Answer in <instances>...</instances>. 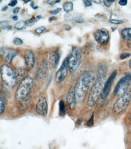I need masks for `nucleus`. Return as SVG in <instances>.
I'll use <instances>...</instances> for the list:
<instances>
[{"mask_svg": "<svg viewBox=\"0 0 131 149\" xmlns=\"http://www.w3.org/2000/svg\"><path fill=\"white\" fill-rule=\"evenodd\" d=\"M91 75L89 71H85L82 74L75 87L77 102L80 103L85 99L90 87Z\"/></svg>", "mask_w": 131, "mask_h": 149, "instance_id": "obj_1", "label": "nucleus"}, {"mask_svg": "<svg viewBox=\"0 0 131 149\" xmlns=\"http://www.w3.org/2000/svg\"><path fill=\"white\" fill-rule=\"evenodd\" d=\"M106 82L104 74H100L90 90L87 100V104L90 107L95 105L103 90Z\"/></svg>", "mask_w": 131, "mask_h": 149, "instance_id": "obj_2", "label": "nucleus"}, {"mask_svg": "<svg viewBox=\"0 0 131 149\" xmlns=\"http://www.w3.org/2000/svg\"><path fill=\"white\" fill-rule=\"evenodd\" d=\"M33 85L34 81L31 77H25L22 80L15 93V99L18 102H21L28 98Z\"/></svg>", "mask_w": 131, "mask_h": 149, "instance_id": "obj_3", "label": "nucleus"}, {"mask_svg": "<svg viewBox=\"0 0 131 149\" xmlns=\"http://www.w3.org/2000/svg\"><path fill=\"white\" fill-rule=\"evenodd\" d=\"M1 79L7 87L12 88L16 85L18 79L15 72L10 66L2 65L1 68Z\"/></svg>", "mask_w": 131, "mask_h": 149, "instance_id": "obj_4", "label": "nucleus"}, {"mask_svg": "<svg viewBox=\"0 0 131 149\" xmlns=\"http://www.w3.org/2000/svg\"><path fill=\"white\" fill-rule=\"evenodd\" d=\"M131 84V73L126 74L119 81L115 87L113 95L121 96L126 94Z\"/></svg>", "mask_w": 131, "mask_h": 149, "instance_id": "obj_5", "label": "nucleus"}, {"mask_svg": "<svg viewBox=\"0 0 131 149\" xmlns=\"http://www.w3.org/2000/svg\"><path fill=\"white\" fill-rule=\"evenodd\" d=\"M81 60L80 50L77 47L73 48L68 57V68L70 72H73L76 70L80 64Z\"/></svg>", "mask_w": 131, "mask_h": 149, "instance_id": "obj_6", "label": "nucleus"}, {"mask_svg": "<svg viewBox=\"0 0 131 149\" xmlns=\"http://www.w3.org/2000/svg\"><path fill=\"white\" fill-rule=\"evenodd\" d=\"M131 100V96L129 93H126L121 96L114 104V111L118 114L123 113L129 106Z\"/></svg>", "mask_w": 131, "mask_h": 149, "instance_id": "obj_7", "label": "nucleus"}, {"mask_svg": "<svg viewBox=\"0 0 131 149\" xmlns=\"http://www.w3.org/2000/svg\"><path fill=\"white\" fill-rule=\"evenodd\" d=\"M94 37L96 42L101 45H106L109 40V34L106 29H99L94 33Z\"/></svg>", "mask_w": 131, "mask_h": 149, "instance_id": "obj_8", "label": "nucleus"}, {"mask_svg": "<svg viewBox=\"0 0 131 149\" xmlns=\"http://www.w3.org/2000/svg\"><path fill=\"white\" fill-rule=\"evenodd\" d=\"M68 58H66L56 73L55 80L57 83H61L64 80L68 74Z\"/></svg>", "mask_w": 131, "mask_h": 149, "instance_id": "obj_9", "label": "nucleus"}, {"mask_svg": "<svg viewBox=\"0 0 131 149\" xmlns=\"http://www.w3.org/2000/svg\"><path fill=\"white\" fill-rule=\"evenodd\" d=\"M18 54V51L15 49L3 47L1 49L2 58L7 63H10Z\"/></svg>", "mask_w": 131, "mask_h": 149, "instance_id": "obj_10", "label": "nucleus"}, {"mask_svg": "<svg viewBox=\"0 0 131 149\" xmlns=\"http://www.w3.org/2000/svg\"><path fill=\"white\" fill-rule=\"evenodd\" d=\"M117 74V70H115L106 80L103 90L102 94H101V97L104 100L106 98L111 92V86H112V84H113L114 80L116 77Z\"/></svg>", "mask_w": 131, "mask_h": 149, "instance_id": "obj_11", "label": "nucleus"}, {"mask_svg": "<svg viewBox=\"0 0 131 149\" xmlns=\"http://www.w3.org/2000/svg\"><path fill=\"white\" fill-rule=\"evenodd\" d=\"M37 112L40 115L46 116L48 112V104L46 99L41 97L38 101L36 105Z\"/></svg>", "mask_w": 131, "mask_h": 149, "instance_id": "obj_12", "label": "nucleus"}, {"mask_svg": "<svg viewBox=\"0 0 131 149\" xmlns=\"http://www.w3.org/2000/svg\"><path fill=\"white\" fill-rule=\"evenodd\" d=\"M66 100H67V103L70 109H74L75 108L76 103L77 102L74 87H71L69 89V91L67 94Z\"/></svg>", "mask_w": 131, "mask_h": 149, "instance_id": "obj_13", "label": "nucleus"}, {"mask_svg": "<svg viewBox=\"0 0 131 149\" xmlns=\"http://www.w3.org/2000/svg\"><path fill=\"white\" fill-rule=\"evenodd\" d=\"M24 58L27 66L30 69L32 68L35 64V58L33 52L30 50H27L25 52Z\"/></svg>", "mask_w": 131, "mask_h": 149, "instance_id": "obj_14", "label": "nucleus"}, {"mask_svg": "<svg viewBox=\"0 0 131 149\" xmlns=\"http://www.w3.org/2000/svg\"><path fill=\"white\" fill-rule=\"evenodd\" d=\"M60 58V55L58 52H53L50 54L49 61L54 68H57L59 63Z\"/></svg>", "mask_w": 131, "mask_h": 149, "instance_id": "obj_15", "label": "nucleus"}, {"mask_svg": "<svg viewBox=\"0 0 131 149\" xmlns=\"http://www.w3.org/2000/svg\"><path fill=\"white\" fill-rule=\"evenodd\" d=\"M122 37L125 40H129L131 38V28H126L121 31Z\"/></svg>", "mask_w": 131, "mask_h": 149, "instance_id": "obj_16", "label": "nucleus"}, {"mask_svg": "<svg viewBox=\"0 0 131 149\" xmlns=\"http://www.w3.org/2000/svg\"><path fill=\"white\" fill-rule=\"evenodd\" d=\"M63 8L66 13L71 12L73 9V4L72 2H67L63 5Z\"/></svg>", "mask_w": 131, "mask_h": 149, "instance_id": "obj_17", "label": "nucleus"}, {"mask_svg": "<svg viewBox=\"0 0 131 149\" xmlns=\"http://www.w3.org/2000/svg\"><path fill=\"white\" fill-rule=\"evenodd\" d=\"M26 26L25 22L23 21H20L18 22L14 26L15 28L18 30H21L24 29Z\"/></svg>", "mask_w": 131, "mask_h": 149, "instance_id": "obj_18", "label": "nucleus"}, {"mask_svg": "<svg viewBox=\"0 0 131 149\" xmlns=\"http://www.w3.org/2000/svg\"><path fill=\"white\" fill-rule=\"evenodd\" d=\"M60 113L61 116H64L66 113L65 106L64 102L61 101L59 104Z\"/></svg>", "mask_w": 131, "mask_h": 149, "instance_id": "obj_19", "label": "nucleus"}, {"mask_svg": "<svg viewBox=\"0 0 131 149\" xmlns=\"http://www.w3.org/2000/svg\"><path fill=\"white\" fill-rule=\"evenodd\" d=\"M35 19L34 18H32L31 19H28L25 22V25L26 26L28 27H31L34 25L35 24Z\"/></svg>", "mask_w": 131, "mask_h": 149, "instance_id": "obj_20", "label": "nucleus"}, {"mask_svg": "<svg viewBox=\"0 0 131 149\" xmlns=\"http://www.w3.org/2000/svg\"><path fill=\"white\" fill-rule=\"evenodd\" d=\"M5 109V104L3 98L1 97V101H0V113L2 114L4 112Z\"/></svg>", "mask_w": 131, "mask_h": 149, "instance_id": "obj_21", "label": "nucleus"}, {"mask_svg": "<svg viewBox=\"0 0 131 149\" xmlns=\"http://www.w3.org/2000/svg\"><path fill=\"white\" fill-rule=\"evenodd\" d=\"M131 56V54L125 52V53H122L120 55V58L122 60H123L127 59L128 57H130Z\"/></svg>", "mask_w": 131, "mask_h": 149, "instance_id": "obj_22", "label": "nucleus"}, {"mask_svg": "<svg viewBox=\"0 0 131 149\" xmlns=\"http://www.w3.org/2000/svg\"><path fill=\"white\" fill-rule=\"evenodd\" d=\"M8 22L7 21H4L1 22L0 23V26L2 29H7V27L8 26Z\"/></svg>", "mask_w": 131, "mask_h": 149, "instance_id": "obj_23", "label": "nucleus"}, {"mask_svg": "<svg viewBox=\"0 0 131 149\" xmlns=\"http://www.w3.org/2000/svg\"><path fill=\"white\" fill-rule=\"evenodd\" d=\"M13 43L15 45L18 46V45H21L23 44V40H21L19 38H16L14 39L13 41Z\"/></svg>", "mask_w": 131, "mask_h": 149, "instance_id": "obj_24", "label": "nucleus"}, {"mask_svg": "<svg viewBox=\"0 0 131 149\" xmlns=\"http://www.w3.org/2000/svg\"><path fill=\"white\" fill-rule=\"evenodd\" d=\"M73 17L72 14L70 13H67L66 14L64 17V19L66 22L72 21L73 19Z\"/></svg>", "mask_w": 131, "mask_h": 149, "instance_id": "obj_25", "label": "nucleus"}, {"mask_svg": "<svg viewBox=\"0 0 131 149\" xmlns=\"http://www.w3.org/2000/svg\"><path fill=\"white\" fill-rule=\"evenodd\" d=\"M46 28L44 26H40L35 29V31L37 33L40 34L44 31L46 30Z\"/></svg>", "mask_w": 131, "mask_h": 149, "instance_id": "obj_26", "label": "nucleus"}, {"mask_svg": "<svg viewBox=\"0 0 131 149\" xmlns=\"http://www.w3.org/2000/svg\"><path fill=\"white\" fill-rule=\"evenodd\" d=\"M110 23L114 24H123V22L122 20H118L116 19H111L109 20Z\"/></svg>", "mask_w": 131, "mask_h": 149, "instance_id": "obj_27", "label": "nucleus"}, {"mask_svg": "<svg viewBox=\"0 0 131 149\" xmlns=\"http://www.w3.org/2000/svg\"><path fill=\"white\" fill-rule=\"evenodd\" d=\"M75 21L77 23L82 24V23L84 22V20L80 16H78L76 17Z\"/></svg>", "mask_w": 131, "mask_h": 149, "instance_id": "obj_28", "label": "nucleus"}, {"mask_svg": "<svg viewBox=\"0 0 131 149\" xmlns=\"http://www.w3.org/2000/svg\"><path fill=\"white\" fill-rule=\"evenodd\" d=\"M61 2L60 1H57V0H56V1H54V0H49V1H47V2H46V3L49 4V5H53L56 4V3H59V2Z\"/></svg>", "mask_w": 131, "mask_h": 149, "instance_id": "obj_29", "label": "nucleus"}, {"mask_svg": "<svg viewBox=\"0 0 131 149\" xmlns=\"http://www.w3.org/2000/svg\"><path fill=\"white\" fill-rule=\"evenodd\" d=\"M61 10H62V8H57L56 10H55L51 12V14L53 15H56L57 13H59Z\"/></svg>", "mask_w": 131, "mask_h": 149, "instance_id": "obj_30", "label": "nucleus"}, {"mask_svg": "<svg viewBox=\"0 0 131 149\" xmlns=\"http://www.w3.org/2000/svg\"><path fill=\"white\" fill-rule=\"evenodd\" d=\"M127 2H127V0H120V1H119L118 3L120 6H123L127 5Z\"/></svg>", "mask_w": 131, "mask_h": 149, "instance_id": "obj_31", "label": "nucleus"}, {"mask_svg": "<svg viewBox=\"0 0 131 149\" xmlns=\"http://www.w3.org/2000/svg\"><path fill=\"white\" fill-rule=\"evenodd\" d=\"M84 1V4H85L86 7H89L91 6L92 3L90 1L85 0V1Z\"/></svg>", "mask_w": 131, "mask_h": 149, "instance_id": "obj_32", "label": "nucleus"}, {"mask_svg": "<svg viewBox=\"0 0 131 149\" xmlns=\"http://www.w3.org/2000/svg\"><path fill=\"white\" fill-rule=\"evenodd\" d=\"M18 3V1L16 0H14V1H12L10 3L8 4V6H10L12 7H14Z\"/></svg>", "mask_w": 131, "mask_h": 149, "instance_id": "obj_33", "label": "nucleus"}, {"mask_svg": "<svg viewBox=\"0 0 131 149\" xmlns=\"http://www.w3.org/2000/svg\"><path fill=\"white\" fill-rule=\"evenodd\" d=\"M71 28V26L68 25H65L63 26V29L66 30H69Z\"/></svg>", "mask_w": 131, "mask_h": 149, "instance_id": "obj_34", "label": "nucleus"}, {"mask_svg": "<svg viewBox=\"0 0 131 149\" xmlns=\"http://www.w3.org/2000/svg\"><path fill=\"white\" fill-rule=\"evenodd\" d=\"M19 10H20V8L19 7H16L13 10V13L14 14H17L19 13Z\"/></svg>", "mask_w": 131, "mask_h": 149, "instance_id": "obj_35", "label": "nucleus"}, {"mask_svg": "<svg viewBox=\"0 0 131 149\" xmlns=\"http://www.w3.org/2000/svg\"><path fill=\"white\" fill-rule=\"evenodd\" d=\"M104 4L107 7H109L110 6V3L108 1H104Z\"/></svg>", "mask_w": 131, "mask_h": 149, "instance_id": "obj_36", "label": "nucleus"}, {"mask_svg": "<svg viewBox=\"0 0 131 149\" xmlns=\"http://www.w3.org/2000/svg\"><path fill=\"white\" fill-rule=\"evenodd\" d=\"M42 18V15H37V16L36 18H35V21H36V22L38 21L39 20Z\"/></svg>", "mask_w": 131, "mask_h": 149, "instance_id": "obj_37", "label": "nucleus"}, {"mask_svg": "<svg viewBox=\"0 0 131 149\" xmlns=\"http://www.w3.org/2000/svg\"><path fill=\"white\" fill-rule=\"evenodd\" d=\"M57 19V17H51L50 18V19H49V21L51 22L52 21L56 20Z\"/></svg>", "mask_w": 131, "mask_h": 149, "instance_id": "obj_38", "label": "nucleus"}, {"mask_svg": "<svg viewBox=\"0 0 131 149\" xmlns=\"http://www.w3.org/2000/svg\"><path fill=\"white\" fill-rule=\"evenodd\" d=\"M12 19L14 21H17L18 19V17L16 15L13 16Z\"/></svg>", "mask_w": 131, "mask_h": 149, "instance_id": "obj_39", "label": "nucleus"}, {"mask_svg": "<svg viewBox=\"0 0 131 149\" xmlns=\"http://www.w3.org/2000/svg\"><path fill=\"white\" fill-rule=\"evenodd\" d=\"M93 2H94V3H96V4H99V3H100L101 2V1H99V0H97V1H92Z\"/></svg>", "mask_w": 131, "mask_h": 149, "instance_id": "obj_40", "label": "nucleus"}, {"mask_svg": "<svg viewBox=\"0 0 131 149\" xmlns=\"http://www.w3.org/2000/svg\"><path fill=\"white\" fill-rule=\"evenodd\" d=\"M7 8H8V7H7V6H6L4 7L3 8H2V11H6L7 9Z\"/></svg>", "mask_w": 131, "mask_h": 149, "instance_id": "obj_41", "label": "nucleus"}, {"mask_svg": "<svg viewBox=\"0 0 131 149\" xmlns=\"http://www.w3.org/2000/svg\"><path fill=\"white\" fill-rule=\"evenodd\" d=\"M128 45L129 47H131V38L128 40Z\"/></svg>", "mask_w": 131, "mask_h": 149, "instance_id": "obj_42", "label": "nucleus"}, {"mask_svg": "<svg viewBox=\"0 0 131 149\" xmlns=\"http://www.w3.org/2000/svg\"><path fill=\"white\" fill-rule=\"evenodd\" d=\"M12 29V26H11L9 25V26H8V27H7V30H11Z\"/></svg>", "mask_w": 131, "mask_h": 149, "instance_id": "obj_43", "label": "nucleus"}, {"mask_svg": "<svg viewBox=\"0 0 131 149\" xmlns=\"http://www.w3.org/2000/svg\"><path fill=\"white\" fill-rule=\"evenodd\" d=\"M109 3H113V2H115L116 1H115V0H109V1H108Z\"/></svg>", "mask_w": 131, "mask_h": 149, "instance_id": "obj_44", "label": "nucleus"}, {"mask_svg": "<svg viewBox=\"0 0 131 149\" xmlns=\"http://www.w3.org/2000/svg\"><path fill=\"white\" fill-rule=\"evenodd\" d=\"M129 66L130 67V68H131V59H130V61Z\"/></svg>", "mask_w": 131, "mask_h": 149, "instance_id": "obj_45", "label": "nucleus"}, {"mask_svg": "<svg viewBox=\"0 0 131 149\" xmlns=\"http://www.w3.org/2000/svg\"><path fill=\"white\" fill-rule=\"evenodd\" d=\"M130 96H131V88L130 90Z\"/></svg>", "mask_w": 131, "mask_h": 149, "instance_id": "obj_46", "label": "nucleus"}]
</instances>
